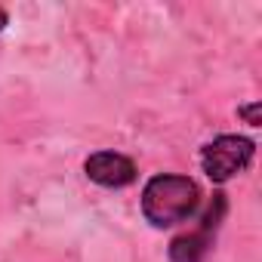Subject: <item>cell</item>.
Listing matches in <instances>:
<instances>
[{
    "instance_id": "cell-6",
    "label": "cell",
    "mask_w": 262,
    "mask_h": 262,
    "mask_svg": "<svg viewBox=\"0 0 262 262\" xmlns=\"http://www.w3.org/2000/svg\"><path fill=\"white\" fill-rule=\"evenodd\" d=\"M7 25H10V13L0 7V31H7Z\"/></svg>"
},
{
    "instance_id": "cell-1",
    "label": "cell",
    "mask_w": 262,
    "mask_h": 262,
    "mask_svg": "<svg viewBox=\"0 0 262 262\" xmlns=\"http://www.w3.org/2000/svg\"><path fill=\"white\" fill-rule=\"evenodd\" d=\"M139 207H142V216L151 228L182 225L201 210V185L191 176L158 173L145 182Z\"/></svg>"
},
{
    "instance_id": "cell-5",
    "label": "cell",
    "mask_w": 262,
    "mask_h": 262,
    "mask_svg": "<svg viewBox=\"0 0 262 262\" xmlns=\"http://www.w3.org/2000/svg\"><path fill=\"white\" fill-rule=\"evenodd\" d=\"M237 117H241L244 123H250V126H259V123H262V102L253 99V102H247V105H237Z\"/></svg>"
},
{
    "instance_id": "cell-2",
    "label": "cell",
    "mask_w": 262,
    "mask_h": 262,
    "mask_svg": "<svg viewBox=\"0 0 262 262\" xmlns=\"http://www.w3.org/2000/svg\"><path fill=\"white\" fill-rule=\"evenodd\" d=\"M225 216H228V194L225 191H213V198L204 207L198 225L182 231V234H176L170 241V250H167L170 262H204L210 256V250H213V241H216Z\"/></svg>"
},
{
    "instance_id": "cell-4",
    "label": "cell",
    "mask_w": 262,
    "mask_h": 262,
    "mask_svg": "<svg viewBox=\"0 0 262 262\" xmlns=\"http://www.w3.org/2000/svg\"><path fill=\"white\" fill-rule=\"evenodd\" d=\"M83 173L93 185L99 188H129L136 179H139V170H136V161L126 158L120 151H96L83 161Z\"/></svg>"
},
{
    "instance_id": "cell-3",
    "label": "cell",
    "mask_w": 262,
    "mask_h": 262,
    "mask_svg": "<svg viewBox=\"0 0 262 262\" xmlns=\"http://www.w3.org/2000/svg\"><path fill=\"white\" fill-rule=\"evenodd\" d=\"M256 158V142L250 136H237V133H222L216 139H210L201 148V170L207 173L210 182L225 185L234 176H241L244 170H250Z\"/></svg>"
}]
</instances>
